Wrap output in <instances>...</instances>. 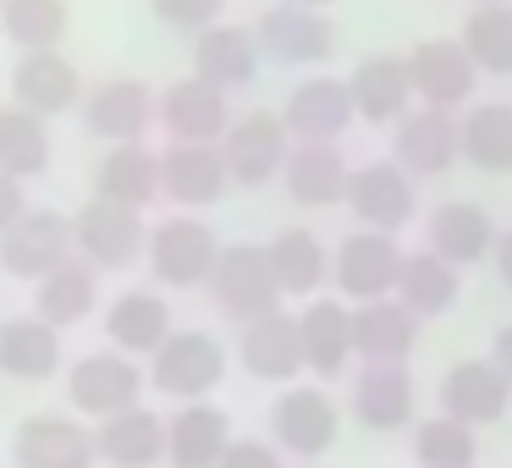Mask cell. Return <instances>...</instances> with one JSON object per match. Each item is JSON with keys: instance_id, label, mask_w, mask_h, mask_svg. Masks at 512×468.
<instances>
[{"instance_id": "1", "label": "cell", "mask_w": 512, "mask_h": 468, "mask_svg": "<svg viewBox=\"0 0 512 468\" xmlns=\"http://www.w3.org/2000/svg\"><path fill=\"white\" fill-rule=\"evenodd\" d=\"M210 298L237 325L281 309V281H276V265H270V248L265 243H232L210 276Z\"/></svg>"}, {"instance_id": "2", "label": "cell", "mask_w": 512, "mask_h": 468, "mask_svg": "<svg viewBox=\"0 0 512 468\" xmlns=\"http://www.w3.org/2000/svg\"><path fill=\"white\" fill-rule=\"evenodd\" d=\"M72 237H78V259H89L94 270H127L149 254V237L155 232L144 226V210L89 199L72 215Z\"/></svg>"}, {"instance_id": "3", "label": "cell", "mask_w": 512, "mask_h": 468, "mask_svg": "<svg viewBox=\"0 0 512 468\" xmlns=\"http://www.w3.org/2000/svg\"><path fill=\"white\" fill-rule=\"evenodd\" d=\"M292 144H298V138H292V127L281 111H248L226 127L221 155H226V171H232L237 188H265L270 177H281Z\"/></svg>"}, {"instance_id": "4", "label": "cell", "mask_w": 512, "mask_h": 468, "mask_svg": "<svg viewBox=\"0 0 512 468\" xmlns=\"http://www.w3.org/2000/svg\"><path fill=\"white\" fill-rule=\"evenodd\" d=\"M221 375H226V353L210 331H171L160 342V353L149 358V386L182 402L210 397L221 386Z\"/></svg>"}, {"instance_id": "5", "label": "cell", "mask_w": 512, "mask_h": 468, "mask_svg": "<svg viewBox=\"0 0 512 468\" xmlns=\"http://www.w3.org/2000/svg\"><path fill=\"white\" fill-rule=\"evenodd\" d=\"M67 397L89 419H116L127 408H144V369L133 353H83L67 369Z\"/></svg>"}, {"instance_id": "6", "label": "cell", "mask_w": 512, "mask_h": 468, "mask_svg": "<svg viewBox=\"0 0 512 468\" xmlns=\"http://www.w3.org/2000/svg\"><path fill=\"white\" fill-rule=\"evenodd\" d=\"M402 265H408V254L397 248L391 232H353L331 254V276H336V287H342V298H353V303L397 298Z\"/></svg>"}, {"instance_id": "7", "label": "cell", "mask_w": 512, "mask_h": 468, "mask_svg": "<svg viewBox=\"0 0 512 468\" xmlns=\"http://www.w3.org/2000/svg\"><path fill=\"white\" fill-rule=\"evenodd\" d=\"M78 237H72V215L56 210H28L12 232L0 237V270L17 281H45L56 265H67Z\"/></svg>"}, {"instance_id": "8", "label": "cell", "mask_w": 512, "mask_h": 468, "mask_svg": "<svg viewBox=\"0 0 512 468\" xmlns=\"http://www.w3.org/2000/svg\"><path fill=\"white\" fill-rule=\"evenodd\" d=\"M226 248L215 243V232L193 215H177V221H160L155 237H149V270H155L166 287H204L215 276Z\"/></svg>"}, {"instance_id": "9", "label": "cell", "mask_w": 512, "mask_h": 468, "mask_svg": "<svg viewBox=\"0 0 512 468\" xmlns=\"http://www.w3.org/2000/svg\"><path fill=\"white\" fill-rule=\"evenodd\" d=\"M408 72H413V100L430 105V111L468 105L474 100V83H479V67L463 39H424V45H413Z\"/></svg>"}, {"instance_id": "10", "label": "cell", "mask_w": 512, "mask_h": 468, "mask_svg": "<svg viewBox=\"0 0 512 468\" xmlns=\"http://www.w3.org/2000/svg\"><path fill=\"white\" fill-rule=\"evenodd\" d=\"M457 155H463V122H457V111H430V105H419V111H408L397 122V133H391V160H397L408 177H441V171L457 166Z\"/></svg>"}, {"instance_id": "11", "label": "cell", "mask_w": 512, "mask_h": 468, "mask_svg": "<svg viewBox=\"0 0 512 468\" xmlns=\"http://www.w3.org/2000/svg\"><path fill=\"white\" fill-rule=\"evenodd\" d=\"M254 34H259V45H265V56L281 61V67H314V61H325V56L336 50V23H331V12L292 6V0L270 6V12L254 23Z\"/></svg>"}, {"instance_id": "12", "label": "cell", "mask_w": 512, "mask_h": 468, "mask_svg": "<svg viewBox=\"0 0 512 468\" xmlns=\"http://www.w3.org/2000/svg\"><path fill=\"white\" fill-rule=\"evenodd\" d=\"M94 457H100L94 430L83 419H67V413H34L12 435L17 468H94Z\"/></svg>"}, {"instance_id": "13", "label": "cell", "mask_w": 512, "mask_h": 468, "mask_svg": "<svg viewBox=\"0 0 512 468\" xmlns=\"http://www.w3.org/2000/svg\"><path fill=\"white\" fill-rule=\"evenodd\" d=\"M336 402L320 386H292L287 397L270 402V441L292 457H325L336 446Z\"/></svg>"}, {"instance_id": "14", "label": "cell", "mask_w": 512, "mask_h": 468, "mask_svg": "<svg viewBox=\"0 0 512 468\" xmlns=\"http://www.w3.org/2000/svg\"><path fill=\"white\" fill-rule=\"evenodd\" d=\"M83 72L72 67L61 50H23L12 67V105L34 116H61L72 105H83Z\"/></svg>"}, {"instance_id": "15", "label": "cell", "mask_w": 512, "mask_h": 468, "mask_svg": "<svg viewBox=\"0 0 512 468\" xmlns=\"http://www.w3.org/2000/svg\"><path fill=\"white\" fill-rule=\"evenodd\" d=\"M347 210L353 221H364V232H391L413 221V182L397 160H369L353 171V188H347Z\"/></svg>"}, {"instance_id": "16", "label": "cell", "mask_w": 512, "mask_h": 468, "mask_svg": "<svg viewBox=\"0 0 512 468\" xmlns=\"http://www.w3.org/2000/svg\"><path fill=\"white\" fill-rule=\"evenodd\" d=\"M237 364L254 380H292L298 369H309L298 314L270 309V314H259V320H248L243 336H237Z\"/></svg>"}, {"instance_id": "17", "label": "cell", "mask_w": 512, "mask_h": 468, "mask_svg": "<svg viewBox=\"0 0 512 468\" xmlns=\"http://www.w3.org/2000/svg\"><path fill=\"white\" fill-rule=\"evenodd\" d=\"M507 402H512V380L501 375L496 358H463L441 375V413L474 424V430L496 424L507 413Z\"/></svg>"}, {"instance_id": "18", "label": "cell", "mask_w": 512, "mask_h": 468, "mask_svg": "<svg viewBox=\"0 0 512 468\" xmlns=\"http://www.w3.org/2000/svg\"><path fill=\"white\" fill-rule=\"evenodd\" d=\"M160 188L171 204L182 210H204L232 188V171H226L221 144H171L160 155Z\"/></svg>"}, {"instance_id": "19", "label": "cell", "mask_w": 512, "mask_h": 468, "mask_svg": "<svg viewBox=\"0 0 512 468\" xmlns=\"http://www.w3.org/2000/svg\"><path fill=\"white\" fill-rule=\"evenodd\" d=\"M232 452V419L215 402H182L166 419V463L171 468H221Z\"/></svg>"}, {"instance_id": "20", "label": "cell", "mask_w": 512, "mask_h": 468, "mask_svg": "<svg viewBox=\"0 0 512 468\" xmlns=\"http://www.w3.org/2000/svg\"><path fill=\"white\" fill-rule=\"evenodd\" d=\"M160 122H166L171 144H221L226 127H232V111H226V89L204 78H182L166 89L160 100Z\"/></svg>"}, {"instance_id": "21", "label": "cell", "mask_w": 512, "mask_h": 468, "mask_svg": "<svg viewBox=\"0 0 512 468\" xmlns=\"http://www.w3.org/2000/svg\"><path fill=\"white\" fill-rule=\"evenodd\" d=\"M281 188L303 210H331L353 188V166L342 160L336 144H292L287 166H281Z\"/></svg>"}, {"instance_id": "22", "label": "cell", "mask_w": 512, "mask_h": 468, "mask_svg": "<svg viewBox=\"0 0 512 468\" xmlns=\"http://www.w3.org/2000/svg\"><path fill=\"white\" fill-rule=\"evenodd\" d=\"M149 116H155V100L138 78H105L83 100V127L105 144H138L149 133Z\"/></svg>"}, {"instance_id": "23", "label": "cell", "mask_w": 512, "mask_h": 468, "mask_svg": "<svg viewBox=\"0 0 512 468\" xmlns=\"http://www.w3.org/2000/svg\"><path fill=\"white\" fill-rule=\"evenodd\" d=\"M259 45L254 28H237V23H215L204 34H193V78L215 83V89H248L259 72Z\"/></svg>"}, {"instance_id": "24", "label": "cell", "mask_w": 512, "mask_h": 468, "mask_svg": "<svg viewBox=\"0 0 512 468\" xmlns=\"http://www.w3.org/2000/svg\"><path fill=\"white\" fill-rule=\"evenodd\" d=\"M347 89H353V105L364 122L375 127H397L402 116H408V100H413V72H408V56H391V50H375V56H364L353 67V78H347Z\"/></svg>"}, {"instance_id": "25", "label": "cell", "mask_w": 512, "mask_h": 468, "mask_svg": "<svg viewBox=\"0 0 512 468\" xmlns=\"http://www.w3.org/2000/svg\"><path fill=\"white\" fill-rule=\"evenodd\" d=\"M287 127L298 144H336V133H347V122L358 116L353 89L342 78H309L287 94Z\"/></svg>"}, {"instance_id": "26", "label": "cell", "mask_w": 512, "mask_h": 468, "mask_svg": "<svg viewBox=\"0 0 512 468\" xmlns=\"http://www.w3.org/2000/svg\"><path fill=\"white\" fill-rule=\"evenodd\" d=\"M496 237H501L496 221L468 199H446V204H435V215H430V254H441L446 265H457V270L496 254Z\"/></svg>"}, {"instance_id": "27", "label": "cell", "mask_w": 512, "mask_h": 468, "mask_svg": "<svg viewBox=\"0 0 512 468\" xmlns=\"http://www.w3.org/2000/svg\"><path fill=\"white\" fill-rule=\"evenodd\" d=\"M419 336V314L402 298H375L353 309V347L364 364H402Z\"/></svg>"}, {"instance_id": "28", "label": "cell", "mask_w": 512, "mask_h": 468, "mask_svg": "<svg viewBox=\"0 0 512 468\" xmlns=\"http://www.w3.org/2000/svg\"><path fill=\"white\" fill-rule=\"evenodd\" d=\"M94 309H100V270H94L89 259H67V265H56L45 281H34V314L50 320L56 331L83 325Z\"/></svg>"}, {"instance_id": "29", "label": "cell", "mask_w": 512, "mask_h": 468, "mask_svg": "<svg viewBox=\"0 0 512 468\" xmlns=\"http://www.w3.org/2000/svg\"><path fill=\"white\" fill-rule=\"evenodd\" d=\"M160 188V155H149L144 144H111L105 160L94 166V199L127 204V210H149V199Z\"/></svg>"}, {"instance_id": "30", "label": "cell", "mask_w": 512, "mask_h": 468, "mask_svg": "<svg viewBox=\"0 0 512 468\" xmlns=\"http://www.w3.org/2000/svg\"><path fill=\"white\" fill-rule=\"evenodd\" d=\"M298 331H303V358H309V369L320 380L342 375L347 358L358 353V347H353V309H347V303H336V298L303 303Z\"/></svg>"}, {"instance_id": "31", "label": "cell", "mask_w": 512, "mask_h": 468, "mask_svg": "<svg viewBox=\"0 0 512 468\" xmlns=\"http://www.w3.org/2000/svg\"><path fill=\"white\" fill-rule=\"evenodd\" d=\"M61 369V331L39 314L0 320V375L12 380H50Z\"/></svg>"}, {"instance_id": "32", "label": "cell", "mask_w": 512, "mask_h": 468, "mask_svg": "<svg viewBox=\"0 0 512 468\" xmlns=\"http://www.w3.org/2000/svg\"><path fill=\"white\" fill-rule=\"evenodd\" d=\"M94 446H100V457L111 468H155L166 457V424L149 408H127L116 419H100Z\"/></svg>"}, {"instance_id": "33", "label": "cell", "mask_w": 512, "mask_h": 468, "mask_svg": "<svg viewBox=\"0 0 512 468\" xmlns=\"http://www.w3.org/2000/svg\"><path fill=\"white\" fill-rule=\"evenodd\" d=\"M353 413L369 430H402L413 419V380L402 364H364L353 380Z\"/></svg>"}, {"instance_id": "34", "label": "cell", "mask_w": 512, "mask_h": 468, "mask_svg": "<svg viewBox=\"0 0 512 468\" xmlns=\"http://www.w3.org/2000/svg\"><path fill=\"white\" fill-rule=\"evenodd\" d=\"M105 336H111L116 353H160V342L171 336V303L155 292H122V298L105 309Z\"/></svg>"}, {"instance_id": "35", "label": "cell", "mask_w": 512, "mask_h": 468, "mask_svg": "<svg viewBox=\"0 0 512 468\" xmlns=\"http://www.w3.org/2000/svg\"><path fill=\"white\" fill-rule=\"evenodd\" d=\"M265 248H270V265H276L281 292H292V298H309V292L325 281V270H331L325 243L309 232V226H281Z\"/></svg>"}, {"instance_id": "36", "label": "cell", "mask_w": 512, "mask_h": 468, "mask_svg": "<svg viewBox=\"0 0 512 468\" xmlns=\"http://www.w3.org/2000/svg\"><path fill=\"white\" fill-rule=\"evenodd\" d=\"M463 160L490 171V177H507L512 171V105L507 100L474 105L463 116Z\"/></svg>"}, {"instance_id": "37", "label": "cell", "mask_w": 512, "mask_h": 468, "mask_svg": "<svg viewBox=\"0 0 512 468\" xmlns=\"http://www.w3.org/2000/svg\"><path fill=\"white\" fill-rule=\"evenodd\" d=\"M72 28V0H0V39L23 50H56Z\"/></svg>"}, {"instance_id": "38", "label": "cell", "mask_w": 512, "mask_h": 468, "mask_svg": "<svg viewBox=\"0 0 512 468\" xmlns=\"http://www.w3.org/2000/svg\"><path fill=\"white\" fill-rule=\"evenodd\" d=\"M50 166V127L45 116L23 111V105H6L0 111V171L6 177H39Z\"/></svg>"}, {"instance_id": "39", "label": "cell", "mask_w": 512, "mask_h": 468, "mask_svg": "<svg viewBox=\"0 0 512 468\" xmlns=\"http://www.w3.org/2000/svg\"><path fill=\"white\" fill-rule=\"evenodd\" d=\"M457 292H463V281H457V265H446L441 254H408V265H402V281H397V298L408 303L419 320H430V314H446L457 303Z\"/></svg>"}, {"instance_id": "40", "label": "cell", "mask_w": 512, "mask_h": 468, "mask_svg": "<svg viewBox=\"0 0 512 468\" xmlns=\"http://www.w3.org/2000/svg\"><path fill=\"white\" fill-rule=\"evenodd\" d=\"M413 457H419V468H474L479 463L474 424L452 419V413L413 424Z\"/></svg>"}, {"instance_id": "41", "label": "cell", "mask_w": 512, "mask_h": 468, "mask_svg": "<svg viewBox=\"0 0 512 468\" xmlns=\"http://www.w3.org/2000/svg\"><path fill=\"white\" fill-rule=\"evenodd\" d=\"M463 45L474 56L479 72H496V78H512V6L490 0V6H474L463 23Z\"/></svg>"}, {"instance_id": "42", "label": "cell", "mask_w": 512, "mask_h": 468, "mask_svg": "<svg viewBox=\"0 0 512 468\" xmlns=\"http://www.w3.org/2000/svg\"><path fill=\"white\" fill-rule=\"evenodd\" d=\"M221 6H226V0H149V12H155L160 23L193 28V34H204V28L221 23Z\"/></svg>"}, {"instance_id": "43", "label": "cell", "mask_w": 512, "mask_h": 468, "mask_svg": "<svg viewBox=\"0 0 512 468\" xmlns=\"http://www.w3.org/2000/svg\"><path fill=\"white\" fill-rule=\"evenodd\" d=\"M221 468H281V452H276V441H232Z\"/></svg>"}, {"instance_id": "44", "label": "cell", "mask_w": 512, "mask_h": 468, "mask_svg": "<svg viewBox=\"0 0 512 468\" xmlns=\"http://www.w3.org/2000/svg\"><path fill=\"white\" fill-rule=\"evenodd\" d=\"M28 215V199H23V182L17 177H6V171H0V237L12 232L17 221H23Z\"/></svg>"}, {"instance_id": "45", "label": "cell", "mask_w": 512, "mask_h": 468, "mask_svg": "<svg viewBox=\"0 0 512 468\" xmlns=\"http://www.w3.org/2000/svg\"><path fill=\"white\" fill-rule=\"evenodd\" d=\"M490 265H496V276H501V281H507V287H512V226H507V232L496 237V254H490Z\"/></svg>"}, {"instance_id": "46", "label": "cell", "mask_w": 512, "mask_h": 468, "mask_svg": "<svg viewBox=\"0 0 512 468\" xmlns=\"http://www.w3.org/2000/svg\"><path fill=\"white\" fill-rule=\"evenodd\" d=\"M490 358H496L501 375L512 380V325H501V331H496V342H490Z\"/></svg>"}, {"instance_id": "47", "label": "cell", "mask_w": 512, "mask_h": 468, "mask_svg": "<svg viewBox=\"0 0 512 468\" xmlns=\"http://www.w3.org/2000/svg\"><path fill=\"white\" fill-rule=\"evenodd\" d=\"M292 6H314V12H325V6H331V0H292Z\"/></svg>"}, {"instance_id": "48", "label": "cell", "mask_w": 512, "mask_h": 468, "mask_svg": "<svg viewBox=\"0 0 512 468\" xmlns=\"http://www.w3.org/2000/svg\"><path fill=\"white\" fill-rule=\"evenodd\" d=\"M479 6H490V0H479Z\"/></svg>"}]
</instances>
